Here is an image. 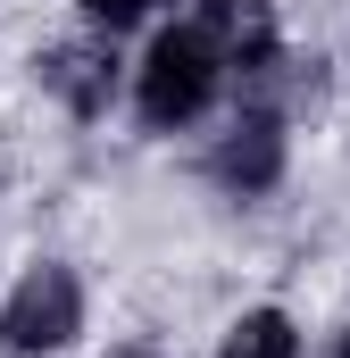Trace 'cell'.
<instances>
[{"label": "cell", "mask_w": 350, "mask_h": 358, "mask_svg": "<svg viewBox=\"0 0 350 358\" xmlns=\"http://www.w3.org/2000/svg\"><path fill=\"white\" fill-rule=\"evenodd\" d=\"M225 84V59L209 50V34L200 25H175L150 42V59H142V117L167 134V125H192L209 100Z\"/></svg>", "instance_id": "6da1fadb"}, {"label": "cell", "mask_w": 350, "mask_h": 358, "mask_svg": "<svg viewBox=\"0 0 350 358\" xmlns=\"http://www.w3.org/2000/svg\"><path fill=\"white\" fill-rule=\"evenodd\" d=\"M76 325H84V283L67 267H34L0 308V358H42L76 342Z\"/></svg>", "instance_id": "7a4b0ae2"}, {"label": "cell", "mask_w": 350, "mask_h": 358, "mask_svg": "<svg viewBox=\"0 0 350 358\" xmlns=\"http://www.w3.org/2000/svg\"><path fill=\"white\" fill-rule=\"evenodd\" d=\"M192 25L209 34V50H217L225 67L267 76V59H275V17H267V0H200Z\"/></svg>", "instance_id": "3957f363"}, {"label": "cell", "mask_w": 350, "mask_h": 358, "mask_svg": "<svg viewBox=\"0 0 350 358\" xmlns=\"http://www.w3.org/2000/svg\"><path fill=\"white\" fill-rule=\"evenodd\" d=\"M209 176L225 183V192H267V183L284 176V125H275L267 108H251V117L209 150Z\"/></svg>", "instance_id": "277c9868"}, {"label": "cell", "mask_w": 350, "mask_h": 358, "mask_svg": "<svg viewBox=\"0 0 350 358\" xmlns=\"http://www.w3.org/2000/svg\"><path fill=\"white\" fill-rule=\"evenodd\" d=\"M42 84L59 92L76 117L92 108H108V84H117V59H108V42H59L50 59H42Z\"/></svg>", "instance_id": "5b68a950"}, {"label": "cell", "mask_w": 350, "mask_h": 358, "mask_svg": "<svg viewBox=\"0 0 350 358\" xmlns=\"http://www.w3.org/2000/svg\"><path fill=\"white\" fill-rule=\"evenodd\" d=\"M217 358H300V334H292L284 308H251V317H234V334H225Z\"/></svg>", "instance_id": "8992f818"}, {"label": "cell", "mask_w": 350, "mask_h": 358, "mask_svg": "<svg viewBox=\"0 0 350 358\" xmlns=\"http://www.w3.org/2000/svg\"><path fill=\"white\" fill-rule=\"evenodd\" d=\"M84 17L117 34V25H134V17H150V0H84Z\"/></svg>", "instance_id": "52a82bcc"}, {"label": "cell", "mask_w": 350, "mask_h": 358, "mask_svg": "<svg viewBox=\"0 0 350 358\" xmlns=\"http://www.w3.org/2000/svg\"><path fill=\"white\" fill-rule=\"evenodd\" d=\"M342 358H350V334H342Z\"/></svg>", "instance_id": "ba28073f"}]
</instances>
